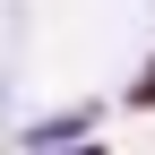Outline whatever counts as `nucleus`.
Wrapping results in <instances>:
<instances>
[{
  "mask_svg": "<svg viewBox=\"0 0 155 155\" xmlns=\"http://www.w3.org/2000/svg\"><path fill=\"white\" fill-rule=\"evenodd\" d=\"M121 104H129V112H155V52L138 61V78H129V86H121Z\"/></svg>",
  "mask_w": 155,
  "mask_h": 155,
  "instance_id": "f257e3e1",
  "label": "nucleus"
}]
</instances>
